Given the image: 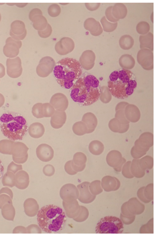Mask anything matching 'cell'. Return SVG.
Segmentation results:
<instances>
[{
    "instance_id": "cell-1",
    "label": "cell",
    "mask_w": 157,
    "mask_h": 238,
    "mask_svg": "<svg viewBox=\"0 0 157 238\" xmlns=\"http://www.w3.org/2000/svg\"><path fill=\"white\" fill-rule=\"evenodd\" d=\"M71 88V99L82 106L90 105L97 101L101 93L99 80L91 74L79 78Z\"/></svg>"
},
{
    "instance_id": "cell-2",
    "label": "cell",
    "mask_w": 157,
    "mask_h": 238,
    "mask_svg": "<svg viewBox=\"0 0 157 238\" xmlns=\"http://www.w3.org/2000/svg\"><path fill=\"white\" fill-rule=\"evenodd\" d=\"M66 220V216L63 210L53 205L42 207L37 214L39 226L43 231L48 233L61 231L64 228Z\"/></svg>"
},
{
    "instance_id": "cell-3",
    "label": "cell",
    "mask_w": 157,
    "mask_h": 238,
    "mask_svg": "<svg viewBox=\"0 0 157 238\" xmlns=\"http://www.w3.org/2000/svg\"><path fill=\"white\" fill-rule=\"evenodd\" d=\"M57 83L62 87L71 88L82 74V67L78 61L66 57L59 60L53 70Z\"/></svg>"
},
{
    "instance_id": "cell-4",
    "label": "cell",
    "mask_w": 157,
    "mask_h": 238,
    "mask_svg": "<svg viewBox=\"0 0 157 238\" xmlns=\"http://www.w3.org/2000/svg\"><path fill=\"white\" fill-rule=\"evenodd\" d=\"M0 127L5 136L14 141L22 140L28 130L25 118L21 114L13 112L4 113L1 116Z\"/></svg>"
},
{
    "instance_id": "cell-5",
    "label": "cell",
    "mask_w": 157,
    "mask_h": 238,
    "mask_svg": "<svg viewBox=\"0 0 157 238\" xmlns=\"http://www.w3.org/2000/svg\"><path fill=\"white\" fill-rule=\"evenodd\" d=\"M134 75L130 70L122 69L118 71V79L113 81L109 80L108 86L109 91L114 97L121 99L128 97L126 93V88L128 82L134 78Z\"/></svg>"
},
{
    "instance_id": "cell-6",
    "label": "cell",
    "mask_w": 157,
    "mask_h": 238,
    "mask_svg": "<svg viewBox=\"0 0 157 238\" xmlns=\"http://www.w3.org/2000/svg\"><path fill=\"white\" fill-rule=\"evenodd\" d=\"M124 228L120 219L113 216H107L101 218L95 227L97 233H121Z\"/></svg>"
},
{
    "instance_id": "cell-7",
    "label": "cell",
    "mask_w": 157,
    "mask_h": 238,
    "mask_svg": "<svg viewBox=\"0 0 157 238\" xmlns=\"http://www.w3.org/2000/svg\"><path fill=\"white\" fill-rule=\"evenodd\" d=\"M153 135L150 132L142 134L134 142L131 150L132 157L138 159L144 155L153 145Z\"/></svg>"
},
{
    "instance_id": "cell-8",
    "label": "cell",
    "mask_w": 157,
    "mask_h": 238,
    "mask_svg": "<svg viewBox=\"0 0 157 238\" xmlns=\"http://www.w3.org/2000/svg\"><path fill=\"white\" fill-rule=\"evenodd\" d=\"M55 64L54 60L51 57H43L40 59L36 67V72L40 77H46L52 72Z\"/></svg>"
},
{
    "instance_id": "cell-9",
    "label": "cell",
    "mask_w": 157,
    "mask_h": 238,
    "mask_svg": "<svg viewBox=\"0 0 157 238\" xmlns=\"http://www.w3.org/2000/svg\"><path fill=\"white\" fill-rule=\"evenodd\" d=\"M29 18L33 23V28L38 31L44 30L48 25L46 19L42 15L41 10L38 8L32 9L29 13Z\"/></svg>"
},
{
    "instance_id": "cell-10",
    "label": "cell",
    "mask_w": 157,
    "mask_h": 238,
    "mask_svg": "<svg viewBox=\"0 0 157 238\" xmlns=\"http://www.w3.org/2000/svg\"><path fill=\"white\" fill-rule=\"evenodd\" d=\"M6 65L7 73L10 77L15 78L21 75L22 68L21 60L19 57L8 58L6 60Z\"/></svg>"
},
{
    "instance_id": "cell-11",
    "label": "cell",
    "mask_w": 157,
    "mask_h": 238,
    "mask_svg": "<svg viewBox=\"0 0 157 238\" xmlns=\"http://www.w3.org/2000/svg\"><path fill=\"white\" fill-rule=\"evenodd\" d=\"M22 45V42L14 39L11 37L7 38L3 48V52L7 57L12 58L18 54L19 49Z\"/></svg>"
},
{
    "instance_id": "cell-12",
    "label": "cell",
    "mask_w": 157,
    "mask_h": 238,
    "mask_svg": "<svg viewBox=\"0 0 157 238\" xmlns=\"http://www.w3.org/2000/svg\"><path fill=\"white\" fill-rule=\"evenodd\" d=\"M106 161L108 164L117 171H120L126 160L122 157L121 154L117 150H112L107 154Z\"/></svg>"
},
{
    "instance_id": "cell-13",
    "label": "cell",
    "mask_w": 157,
    "mask_h": 238,
    "mask_svg": "<svg viewBox=\"0 0 157 238\" xmlns=\"http://www.w3.org/2000/svg\"><path fill=\"white\" fill-rule=\"evenodd\" d=\"M26 34L25 25L22 21L17 20L11 23L10 34L12 38L20 41L24 39Z\"/></svg>"
},
{
    "instance_id": "cell-14",
    "label": "cell",
    "mask_w": 157,
    "mask_h": 238,
    "mask_svg": "<svg viewBox=\"0 0 157 238\" xmlns=\"http://www.w3.org/2000/svg\"><path fill=\"white\" fill-rule=\"evenodd\" d=\"M75 47L73 40L70 37H65L62 38L56 43L55 49L59 54L64 55L71 52Z\"/></svg>"
},
{
    "instance_id": "cell-15",
    "label": "cell",
    "mask_w": 157,
    "mask_h": 238,
    "mask_svg": "<svg viewBox=\"0 0 157 238\" xmlns=\"http://www.w3.org/2000/svg\"><path fill=\"white\" fill-rule=\"evenodd\" d=\"M56 111H64L68 106V99L66 96L61 93H57L51 97L49 103Z\"/></svg>"
},
{
    "instance_id": "cell-16",
    "label": "cell",
    "mask_w": 157,
    "mask_h": 238,
    "mask_svg": "<svg viewBox=\"0 0 157 238\" xmlns=\"http://www.w3.org/2000/svg\"><path fill=\"white\" fill-rule=\"evenodd\" d=\"M36 152L38 158L44 162L50 161L54 156V151L52 148L46 144H41L38 146Z\"/></svg>"
},
{
    "instance_id": "cell-17",
    "label": "cell",
    "mask_w": 157,
    "mask_h": 238,
    "mask_svg": "<svg viewBox=\"0 0 157 238\" xmlns=\"http://www.w3.org/2000/svg\"><path fill=\"white\" fill-rule=\"evenodd\" d=\"M86 161V157L83 153H76L74 154L73 159L71 162L73 170L77 172L82 171L85 167Z\"/></svg>"
},
{
    "instance_id": "cell-18",
    "label": "cell",
    "mask_w": 157,
    "mask_h": 238,
    "mask_svg": "<svg viewBox=\"0 0 157 238\" xmlns=\"http://www.w3.org/2000/svg\"><path fill=\"white\" fill-rule=\"evenodd\" d=\"M94 53L90 50L84 51L79 59V62L82 67L85 69L88 70L92 66Z\"/></svg>"
},
{
    "instance_id": "cell-19",
    "label": "cell",
    "mask_w": 157,
    "mask_h": 238,
    "mask_svg": "<svg viewBox=\"0 0 157 238\" xmlns=\"http://www.w3.org/2000/svg\"><path fill=\"white\" fill-rule=\"evenodd\" d=\"M67 115L64 111L56 110L51 117V125L54 128H59L65 123Z\"/></svg>"
},
{
    "instance_id": "cell-20",
    "label": "cell",
    "mask_w": 157,
    "mask_h": 238,
    "mask_svg": "<svg viewBox=\"0 0 157 238\" xmlns=\"http://www.w3.org/2000/svg\"><path fill=\"white\" fill-rule=\"evenodd\" d=\"M15 186L17 188L23 189L28 186L29 183V175L24 171L18 172L16 174Z\"/></svg>"
},
{
    "instance_id": "cell-21",
    "label": "cell",
    "mask_w": 157,
    "mask_h": 238,
    "mask_svg": "<svg viewBox=\"0 0 157 238\" xmlns=\"http://www.w3.org/2000/svg\"><path fill=\"white\" fill-rule=\"evenodd\" d=\"M82 120L86 126L87 134L91 133L94 131L97 125V121L93 114L90 113L84 114Z\"/></svg>"
},
{
    "instance_id": "cell-22",
    "label": "cell",
    "mask_w": 157,
    "mask_h": 238,
    "mask_svg": "<svg viewBox=\"0 0 157 238\" xmlns=\"http://www.w3.org/2000/svg\"><path fill=\"white\" fill-rule=\"evenodd\" d=\"M45 131L44 127L41 123L36 122L31 124L29 128L30 136L33 138H39L42 137Z\"/></svg>"
},
{
    "instance_id": "cell-23",
    "label": "cell",
    "mask_w": 157,
    "mask_h": 238,
    "mask_svg": "<svg viewBox=\"0 0 157 238\" xmlns=\"http://www.w3.org/2000/svg\"><path fill=\"white\" fill-rule=\"evenodd\" d=\"M1 209L2 216L5 219L9 220H13L15 213L12 203L8 202L6 203Z\"/></svg>"
},
{
    "instance_id": "cell-24",
    "label": "cell",
    "mask_w": 157,
    "mask_h": 238,
    "mask_svg": "<svg viewBox=\"0 0 157 238\" xmlns=\"http://www.w3.org/2000/svg\"><path fill=\"white\" fill-rule=\"evenodd\" d=\"M104 146L103 144L100 141L94 140L91 141L89 144V149L92 154L98 155L103 151Z\"/></svg>"
},
{
    "instance_id": "cell-25",
    "label": "cell",
    "mask_w": 157,
    "mask_h": 238,
    "mask_svg": "<svg viewBox=\"0 0 157 238\" xmlns=\"http://www.w3.org/2000/svg\"><path fill=\"white\" fill-rule=\"evenodd\" d=\"M72 130L75 134L79 136L87 134L86 126L82 121L77 122L75 123L72 127Z\"/></svg>"
},
{
    "instance_id": "cell-26",
    "label": "cell",
    "mask_w": 157,
    "mask_h": 238,
    "mask_svg": "<svg viewBox=\"0 0 157 238\" xmlns=\"http://www.w3.org/2000/svg\"><path fill=\"white\" fill-rule=\"evenodd\" d=\"M110 130L113 132L123 133L127 132L129 127V125H121L115 120L112 121L109 124Z\"/></svg>"
},
{
    "instance_id": "cell-27",
    "label": "cell",
    "mask_w": 157,
    "mask_h": 238,
    "mask_svg": "<svg viewBox=\"0 0 157 238\" xmlns=\"http://www.w3.org/2000/svg\"><path fill=\"white\" fill-rule=\"evenodd\" d=\"M139 164L143 170L147 169H151L153 166V158L150 156H145L139 160Z\"/></svg>"
},
{
    "instance_id": "cell-28",
    "label": "cell",
    "mask_w": 157,
    "mask_h": 238,
    "mask_svg": "<svg viewBox=\"0 0 157 238\" xmlns=\"http://www.w3.org/2000/svg\"><path fill=\"white\" fill-rule=\"evenodd\" d=\"M2 182L3 186L12 188L15 186V176L13 173L7 172L3 177Z\"/></svg>"
},
{
    "instance_id": "cell-29",
    "label": "cell",
    "mask_w": 157,
    "mask_h": 238,
    "mask_svg": "<svg viewBox=\"0 0 157 238\" xmlns=\"http://www.w3.org/2000/svg\"><path fill=\"white\" fill-rule=\"evenodd\" d=\"M139 159H133L131 164V171L135 176L138 177L143 176L144 173L140 168L139 164Z\"/></svg>"
},
{
    "instance_id": "cell-30",
    "label": "cell",
    "mask_w": 157,
    "mask_h": 238,
    "mask_svg": "<svg viewBox=\"0 0 157 238\" xmlns=\"http://www.w3.org/2000/svg\"><path fill=\"white\" fill-rule=\"evenodd\" d=\"M42 109L44 117H51L55 111V109L49 103H42Z\"/></svg>"
},
{
    "instance_id": "cell-31",
    "label": "cell",
    "mask_w": 157,
    "mask_h": 238,
    "mask_svg": "<svg viewBox=\"0 0 157 238\" xmlns=\"http://www.w3.org/2000/svg\"><path fill=\"white\" fill-rule=\"evenodd\" d=\"M33 199L30 198L27 199L24 201V207L25 214L29 217L34 216L33 214V209H34V203H32Z\"/></svg>"
},
{
    "instance_id": "cell-32",
    "label": "cell",
    "mask_w": 157,
    "mask_h": 238,
    "mask_svg": "<svg viewBox=\"0 0 157 238\" xmlns=\"http://www.w3.org/2000/svg\"><path fill=\"white\" fill-rule=\"evenodd\" d=\"M32 112L33 115L37 118H44L42 103H39L35 104L32 107Z\"/></svg>"
},
{
    "instance_id": "cell-33",
    "label": "cell",
    "mask_w": 157,
    "mask_h": 238,
    "mask_svg": "<svg viewBox=\"0 0 157 238\" xmlns=\"http://www.w3.org/2000/svg\"><path fill=\"white\" fill-rule=\"evenodd\" d=\"M60 7L56 4L51 5L48 9V13L52 17H55L58 16L60 14Z\"/></svg>"
},
{
    "instance_id": "cell-34",
    "label": "cell",
    "mask_w": 157,
    "mask_h": 238,
    "mask_svg": "<svg viewBox=\"0 0 157 238\" xmlns=\"http://www.w3.org/2000/svg\"><path fill=\"white\" fill-rule=\"evenodd\" d=\"M137 84L136 81L134 80H131L128 82V86L126 88V94L128 96L133 93L134 89L136 87Z\"/></svg>"
},
{
    "instance_id": "cell-35",
    "label": "cell",
    "mask_w": 157,
    "mask_h": 238,
    "mask_svg": "<svg viewBox=\"0 0 157 238\" xmlns=\"http://www.w3.org/2000/svg\"><path fill=\"white\" fill-rule=\"evenodd\" d=\"M52 32V29L51 25L48 23L44 29L42 31H38V34L41 37L46 38L49 37Z\"/></svg>"
},
{
    "instance_id": "cell-36",
    "label": "cell",
    "mask_w": 157,
    "mask_h": 238,
    "mask_svg": "<svg viewBox=\"0 0 157 238\" xmlns=\"http://www.w3.org/2000/svg\"><path fill=\"white\" fill-rule=\"evenodd\" d=\"M131 163V161L126 162L122 168V174L124 176L128 178L132 177L129 170Z\"/></svg>"
},
{
    "instance_id": "cell-37",
    "label": "cell",
    "mask_w": 157,
    "mask_h": 238,
    "mask_svg": "<svg viewBox=\"0 0 157 238\" xmlns=\"http://www.w3.org/2000/svg\"><path fill=\"white\" fill-rule=\"evenodd\" d=\"M54 167L52 165L48 164L45 166L43 169V172L44 174L47 176H52L55 173Z\"/></svg>"
},
{
    "instance_id": "cell-38",
    "label": "cell",
    "mask_w": 157,
    "mask_h": 238,
    "mask_svg": "<svg viewBox=\"0 0 157 238\" xmlns=\"http://www.w3.org/2000/svg\"><path fill=\"white\" fill-rule=\"evenodd\" d=\"M8 202L12 203V200L9 196L5 194H2L0 195V209L2 208L4 205Z\"/></svg>"
},
{
    "instance_id": "cell-39",
    "label": "cell",
    "mask_w": 157,
    "mask_h": 238,
    "mask_svg": "<svg viewBox=\"0 0 157 238\" xmlns=\"http://www.w3.org/2000/svg\"><path fill=\"white\" fill-rule=\"evenodd\" d=\"M71 160H70L66 162L64 168L65 171L68 174L72 175L76 174L77 172L73 170L71 165Z\"/></svg>"
},
{
    "instance_id": "cell-40",
    "label": "cell",
    "mask_w": 157,
    "mask_h": 238,
    "mask_svg": "<svg viewBox=\"0 0 157 238\" xmlns=\"http://www.w3.org/2000/svg\"><path fill=\"white\" fill-rule=\"evenodd\" d=\"M26 233L27 231L26 228L25 227L21 226L16 227L14 228L13 231V233Z\"/></svg>"
},
{
    "instance_id": "cell-41",
    "label": "cell",
    "mask_w": 157,
    "mask_h": 238,
    "mask_svg": "<svg viewBox=\"0 0 157 238\" xmlns=\"http://www.w3.org/2000/svg\"><path fill=\"white\" fill-rule=\"evenodd\" d=\"M5 193L8 194L10 196L11 199L13 198V193L11 190L7 187H4L2 188L0 190V194Z\"/></svg>"
},
{
    "instance_id": "cell-42",
    "label": "cell",
    "mask_w": 157,
    "mask_h": 238,
    "mask_svg": "<svg viewBox=\"0 0 157 238\" xmlns=\"http://www.w3.org/2000/svg\"><path fill=\"white\" fill-rule=\"evenodd\" d=\"M5 75V68L2 64L0 63V78L4 76Z\"/></svg>"
},
{
    "instance_id": "cell-43",
    "label": "cell",
    "mask_w": 157,
    "mask_h": 238,
    "mask_svg": "<svg viewBox=\"0 0 157 238\" xmlns=\"http://www.w3.org/2000/svg\"><path fill=\"white\" fill-rule=\"evenodd\" d=\"M4 172V168L3 163L0 159V179L2 177Z\"/></svg>"
},
{
    "instance_id": "cell-44",
    "label": "cell",
    "mask_w": 157,
    "mask_h": 238,
    "mask_svg": "<svg viewBox=\"0 0 157 238\" xmlns=\"http://www.w3.org/2000/svg\"><path fill=\"white\" fill-rule=\"evenodd\" d=\"M5 101V99L4 96L0 93V107L3 105Z\"/></svg>"
},
{
    "instance_id": "cell-45",
    "label": "cell",
    "mask_w": 157,
    "mask_h": 238,
    "mask_svg": "<svg viewBox=\"0 0 157 238\" xmlns=\"http://www.w3.org/2000/svg\"><path fill=\"white\" fill-rule=\"evenodd\" d=\"M27 3H15V5L19 7H23L26 6Z\"/></svg>"
},
{
    "instance_id": "cell-46",
    "label": "cell",
    "mask_w": 157,
    "mask_h": 238,
    "mask_svg": "<svg viewBox=\"0 0 157 238\" xmlns=\"http://www.w3.org/2000/svg\"><path fill=\"white\" fill-rule=\"evenodd\" d=\"M1 14L0 13V21L1 20Z\"/></svg>"
}]
</instances>
